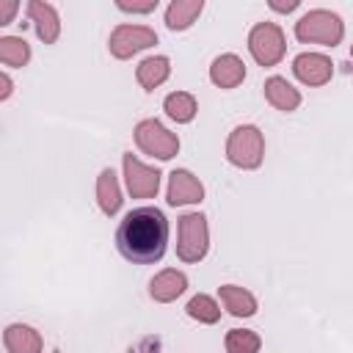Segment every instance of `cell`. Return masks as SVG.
Listing matches in <instances>:
<instances>
[{
	"mask_svg": "<svg viewBox=\"0 0 353 353\" xmlns=\"http://www.w3.org/2000/svg\"><path fill=\"white\" fill-rule=\"evenodd\" d=\"M168 245V221L157 207L130 210L116 229V248L127 262L152 265L160 262Z\"/></svg>",
	"mask_w": 353,
	"mask_h": 353,
	"instance_id": "cell-1",
	"label": "cell"
},
{
	"mask_svg": "<svg viewBox=\"0 0 353 353\" xmlns=\"http://www.w3.org/2000/svg\"><path fill=\"white\" fill-rule=\"evenodd\" d=\"M345 36V22L339 14L328 8H312L295 22V39L303 44H323L336 47Z\"/></svg>",
	"mask_w": 353,
	"mask_h": 353,
	"instance_id": "cell-2",
	"label": "cell"
},
{
	"mask_svg": "<svg viewBox=\"0 0 353 353\" xmlns=\"http://www.w3.org/2000/svg\"><path fill=\"white\" fill-rule=\"evenodd\" d=\"M262 157H265V138H262L259 127L240 124V127H234L229 132V138H226V160L234 168L254 171V168L262 165Z\"/></svg>",
	"mask_w": 353,
	"mask_h": 353,
	"instance_id": "cell-3",
	"label": "cell"
},
{
	"mask_svg": "<svg viewBox=\"0 0 353 353\" xmlns=\"http://www.w3.org/2000/svg\"><path fill=\"white\" fill-rule=\"evenodd\" d=\"M210 248V229L207 218L201 212H185L179 218V240H176V256L182 262H201Z\"/></svg>",
	"mask_w": 353,
	"mask_h": 353,
	"instance_id": "cell-4",
	"label": "cell"
},
{
	"mask_svg": "<svg viewBox=\"0 0 353 353\" xmlns=\"http://www.w3.org/2000/svg\"><path fill=\"white\" fill-rule=\"evenodd\" d=\"M248 52L259 66H276L287 52L284 30L276 22H256L248 33Z\"/></svg>",
	"mask_w": 353,
	"mask_h": 353,
	"instance_id": "cell-5",
	"label": "cell"
},
{
	"mask_svg": "<svg viewBox=\"0 0 353 353\" xmlns=\"http://www.w3.org/2000/svg\"><path fill=\"white\" fill-rule=\"evenodd\" d=\"M135 135V143L143 154H152L157 160H171L176 152H179V138L165 127L160 124L157 119H143L135 124L132 130Z\"/></svg>",
	"mask_w": 353,
	"mask_h": 353,
	"instance_id": "cell-6",
	"label": "cell"
},
{
	"mask_svg": "<svg viewBox=\"0 0 353 353\" xmlns=\"http://www.w3.org/2000/svg\"><path fill=\"white\" fill-rule=\"evenodd\" d=\"M157 44V33L146 25H116L108 41V50L113 58L127 61L141 50H149Z\"/></svg>",
	"mask_w": 353,
	"mask_h": 353,
	"instance_id": "cell-7",
	"label": "cell"
},
{
	"mask_svg": "<svg viewBox=\"0 0 353 353\" xmlns=\"http://www.w3.org/2000/svg\"><path fill=\"white\" fill-rule=\"evenodd\" d=\"M124 165V179H127V190L132 199H154L160 190V171L152 165H143L132 152H127L121 157Z\"/></svg>",
	"mask_w": 353,
	"mask_h": 353,
	"instance_id": "cell-8",
	"label": "cell"
},
{
	"mask_svg": "<svg viewBox=\"0 0 353 353\" xmlns=\"http://www.w3.org/2000/svg\"><path fill=\"white\" fill-rule=\"evenodd\" d=\"M292 74H295L303 85L317 88V85H325V83L334 77V63H331V58L323 55V52H301V55H295V61H292Z\"/></svg>",
	"mask_w": 353,
	"mask_h": 353,
	"instance_id": "cell-9",
	"label": "cell"
},
{
	"mask_svg": "<svg viewBox=\"0 0 353 353\" xmlns=\"http://www.w3.org/2000/svg\"><path fill=\"white\" fill-rule=\"evenodd\" d=\"M165 199H168L171 207L199 204L204 199V185L188 168H174L168 174V193H165Z\"/></svg>",
	"mask_w": 353,
	"mask_h": 353,
	"instance_id": "cell-10",
	"label": "cell"
},
{
	"mask_svg": "<svg viewBox=\"0 0 353 353\" xmlns=\"http://www.w3.org/2000/svg\"><path fill=\"white\" fill-rule=\"evenodd\" d=\"M28 17L33 22V30L36 36L44 41V44H55L58 36H61V19H58V11L55 6L44 3V0H30L28 3Z\"/></svg>",
	"mask_w": 353,
	"mask_h": 353,
	"instance_id": "cell-11",
	"label": "cell"
},
{
	"mask_svg": "<svg viewBox=\"0 0 353 353\" xmlns=\"http://www.w3.org/2000/svg\"><path fill=\"white\" fill-rule=\"evenodd\" d=\"M185 290H188V276H185L182 270H174V268L160 270V273L149 281V295H152V301H157V303H171V301H176Z\"/></svg>",
	"mask_w": 353,
	"mask_h": 353,
	"instance_id": "cell-12",
	"label": "cell"
},
{
	"mask_svg": "<svg viewBox=\"0 0 353 353\" xmlns=\"http://www.w3.org/2000/svg\"><path fill=\"white\" fill-rule=\"evenodd\" d=\"M210 80L218 88H237L245 80V63L234 52H223L210 66Z\"/></svg>",
	"mask_w": 353,
	"mask_h": 353,
	"instance_id": "cell-13",
	"label": "cell"
},
{
	"mask_svg": "<svg viewBox=\"0 0 353 353\" xmlns=\"http://www.w3.org/2000/svg\"><path fill=\"white\" fill-rule=\"evenodd\" d=\"M3 345L8 353H41V334L33 325L25 323H11L3 331Z\"/></svg>",
	"mask_w": 353,
	"mask_h": 353,
	"instance_id": "cell-14",
	"label": "cell"
},
{
	"mask_svg": "<svg viewBox=\"0 0 353 353\" xmlns=\"http://www.w3.org/2000/svg\"><path fill=\"white\" fill-rule=\"evenodd\" d=\"M218 295H221L223 309H226L232 317H254V314H256V298H254V292H248L245 287L221 284V287H218Z\"/></svg>",
	"mask_w": 353,
	"mask_h": 353,
	"instance_id": "cell-15",
	"label": "cell"
},
{
	"mask_svg": "<svg viewBox=\"0 0 353 353\" xmlns=\"http://www.w3.org/2000/svg\"><path fill=\"white\" fill-rule=\"evenodd\" d=\"M265 99H268L276 110H281V113H292V110H298V105H301V91L292 88L284 77L273 74V77L265 80Z\"/></svg>",
	"mask_w": 353,
	"mask_h": 353,
	"instance_id": "cell-16",
	"label": "cell"
},
{
	"mask_svg": "<svg viewBox=\"0 0 353 353\" xmlns=\"http://www.w3.org/2000/svg\"><path fill=\"white\" fill-rule=\"evenodd\" d=\"M97 204L108 218L121 210V188H119L113 168H102L97 176Z\"/></svg>",
	"mask_w": 353,
	"mask_h": 353,
	"instance_id": "cell-17",
	"label": "cell"
},
{
	"mask_svg": "<svg viewBox=\"0 0 353 353\" xmlns=\"http://www.w3.org/2000/svg\"><path fill=\"white\" fill-rule=\"evenodd\" d=\"M201 11H204V0H171L165 8V25L168 30H188Z\"/></svg>",
	"mask_w": 353,
	"mask_h": 353,
	"instance_id": "cell-18",
	"label": "cell"
},
{
	"mask_svg": "<svg viewBox=\"0 0 353 353\" xmlns=\"http://www.w3.org/2000/svg\"><path fill=\"white\" fill-rule=\"evenodd\" d=\"M168 74H171V61L165 55H149L135 69V77L146 91H154L157 85H163L168 80Z\"/></svg>",
	"mask_w": 353,
	"mask_h": 353,
	"instance_id": "cell-19",
	"label": "cell"
},
{
	"mask_svg": "<svg viewBox=\"0 0 353 353\" xmlns=\"http://www.w3.org/2000/svg\"><path fill=\"white\" fill-rule=\"evenodd\" d=\"M163 110H165V116L174 119L176 124H188V121L196 119L199 105H196V97H193V94H188V91H171V94L163 99Z\"/></svg>",
	"mask_w": 353,
	"mask_h": 353,
	"instance_id": "cell-20",
	"label": "cell"
},
{
	"mask_svg": "<svg viewBox=\"0 0 353 353\" xmlns=\"http://www.w3.org/2000/svg\"><path fill=\"white\" fill-rule=\"evenodd\" d=\"M30 61V44L22 36H3L0 39V63L11 69H22Z\"/></svg>",
	"mask_w": 353,
	"mask_h": 353,
	"instance_id": "cell-21",
	"label": "cell"
},
{
	"mask_svg": "<svg viewBox=\"0 0 353 353\" xmlns=\"http://www.w3.org/2000/svg\"><path fill=\"white\" fill-rule=\"evenodd\" d=\"M185 312H188V317H193V320H199V323H204V325H212V323L221 320V306H218V301L210 298V295H204V292L193 295V298L188 301Z\"/></svg>",
	"mask_w": 353,
	"mask_h": 353,
	"instance_id": "cell-22",
	"label": "cell"
},
{
	"mask_svg": "<svg viewBox=\"0 0 353 353\" xmlns=\"http://www.w3.org/2000/svg\"><path fill=\"white\" fill-rule=\"evenodd\" d=\"M223 345H226V353H259L262 339H259V334L251 331V328H232V331L226 334Z\"/></svg>",
	"mask_w": 353,
	"mask_h": 353,
	"instance_id": "cell-23",
	"label": "cell"
},
{
	"mask_svg": "<svg viewBox=\"0 0 353 353\" xmlns=\"http://www.w3.org/2000/svg\"><path fill=\"white\" fill-rule=\"evenodd\" d=\"M116 8L124 14H152L157 8V0H141V3H130V0H116Z\"/></svg>",
	"mask_w": 353,
	"mask_h": 353,
	"instance_id": "cell-24",
	"label": "cell"
},
{
	"mask_svg": "<svg viewBox=\"0 0 353 353\" xmlns=\"http://www.w3.org/2000/svg\"><path fill=\"white\" fill-rule=\"evenodd\" d=\"M17 8H19V3H17V0H3V3H0V25H11V22H14Z\"/></svg>",
	"mask_w": 353,
	"mask_h": 353,
	"instance_id": "cell-25",
	"label": "cell"
},
{
	"mask_svg": "<svg viewBox=\"0 0 353 353\" xmlns=\"http://www.w3.org/2000/svg\"><path fill=\"white\" fill-rule=\"evenodd\" d=\"M273 11H279V14H290V11H295L298 6H301V0H270L268 3Z\"/></svg>",
	"mask_w": 353,
	"mask_h": 353,
	"instance_id": "cell-26",
	"label": "cell"
},
{
	"mask_svg": "<svg viewBox=\"0 0 353 353\" xmlns=\"http://www.w3.org/2000/svg\"><path fill=\"white\" fill-rule=\"evenodd\" d=\"M11 91H14V83H11V77L3 72V74H0V102H6V99L11 97Z\"/></svg>",
	"mask_w": 353,
	"mask_h": 353,
	"instance_id": "cell-27",
	"label": "cell"
},
{
	"mask_svg": "<svg viewBox=\"0 0 353 353\" xmlns=\"http://www.w3.org/2000/svg\"><path fill=\"white\" fill-rule=\"evenodd\" d=\"M127 353H138V350H135V347H130V350H127Z\"/></svg>",
	"mask_w": 353,
	"mask_h": 353,
	"instance_id": "cell-28",
	"label": "cell"
},
{
	"mask_svg": "<svg viewBox=\"0 0 353 353\" xmlns=\"http://www.w3.org/2000/svg\"><path fill=\"white\" fill-rule=\"evenodd\" d=\"M350 58H353V44H350Z\"/></svg>",
	"mask_w": 353,
	"mask_h": 353,
	"instance_id": "cell-29",
	"label": "cell"
},
{
	"mask_svg": "<svg viewBox=\"0 0 353 353\" xmlns=\"http://www.w3.org/2000/svg\"><path fill=\"white\" fill-rule=\"evenodd\" d=\"M52 353H61V350H52Z\"/></svg>",
	"mask_w": 353,
	"mask_h": 353,
	"instance_id": "cell-30",
	"label": "cell"
}]
</instances>
